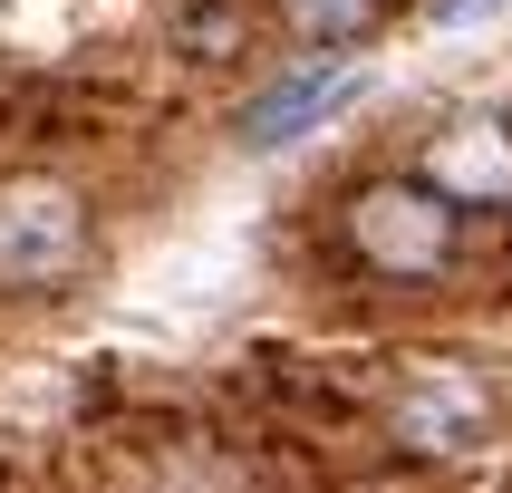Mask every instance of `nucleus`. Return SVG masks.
Segmentation results:
<instances>
[{"mask_svg": "<svg viewBox=\"0 0 512 493\" xmlns=\"http://www.w3.org/2000/svg\"><path fill=\"white\" fill-rule=\"evenodd\" d=\"M339 252H348V271H368L377 290L426 300V290L464 281L474 213H455L426 174H368V184L339 203Z\"/></svg>", "mask_w": 512, "mask_h": 493, "instance_id": "nucleus-1", "label": "nucleus"}, {"mask_svg": "<svg viewBox=\"0 0 512 493\" xmlns=\"http://www.w3.org/2000/svg\"><path fill=\"white\" fill-rule=\"evenodd\" d=\"M97 271V194L49 165L0 174V300H68Z\"/></svg>", "mask_w": 512, "mask_h": 493, "instance_id": "nucleus-2", "label": "nucleus"}, {"mask_svg": "<svg viewBox=\"0 0 512 493\" xmlns=\"http://www.w3.org/2000/svg\"><path fill=\"white\" fill-rule=\"evenodd\" d=\"M493 426H503V387H493V368H474V358H416V368L387 387V445L416 455V464L484 455Z\"/></svg>", "mask_w": 512, "mask_h": 493, "instance_id": "nucleus-3", "label": "nucleus"}, {"mask_svg": "<svg viewBox=\"0 0 512 493\" xmlns=\"http://www.w3.org/2000/svg\"><path fill=\"white\" fill-rule=\"evenodd\" d=\"M358 97H368V68L339 58V49H319V58H300V68H281L271 87H252L242 116H232V136L252 145V155H271V145L319 136V126H329L339 107H358Z\"/></svg>", "mask_w": 512, "mask_h": 493, "instance_id": "nucleus-4", "label": "nucleus"}, {"mask_svg": "<svg viewBox=\"0 0 512 493\" xmlns=\"http://www.w3.org/2000/svg\"><path fill=\"white\" fill-rule=\"evenodd\" d=\"M455 213H512V126L503 116H455L416 165Z\"/></svg>", "mask_w": 512, "mask_h": 493, "instance_id": "nucleus-5", "label": "nucleus"}, {"mask_svg": "<svg viewBox=\"0 0 512 493\" xmlns=\"http://www.w3.org/2000/svg\"><path fill=\"white\" fill-rule=\"evenodd\" d=\"M252 39V0H184L174 10V49L194 58V68H232Z\"/></svg>", "mask_w": 512, "mask_h": 493, "instance_id": "nucleus-6", "label": "nucleus"}, {"mask_svg": "<svg viewBox=\"0 0 512 493\" xmlns=\"http://www.w3.org/2000/svg\"><path fill=\"white\" fill-rule=\"evenodd\" d=\"M271 10H281L290 39H310V49H348V39H368L397 0H271Z\"/></svg>", "mask_w": 512, "mask_h": 493, "instance_id": "nucleus-7", "label": "nucleus"}, {"mask_svg": "<svg viewBox=\"0 0 512 493\" xmlns=\"http://www.w3.org/2000/svg\"><path fill=\"white\" fill-rule=\"evenodd\" d=\"M493 10H503V0H426V20H435V29H464V20H493Z\"/></svg>", "mask_w": 512, "mask_h": 493, "instance_id": "nucleus-8", "label": "nucleus"}]
</instances>
